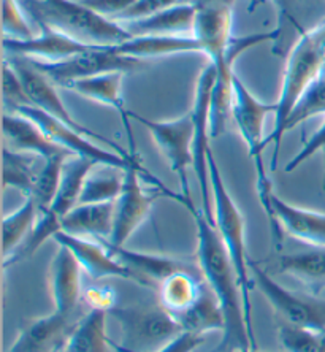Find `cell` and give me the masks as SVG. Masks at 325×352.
I'll use <instances>...</instances> for the list:
<instances>
[{"label":"cell","instance_id":"obj_1","mask_svg":"<svg viewBox=\"0 0 325 352\" xmlns=\"http://www.w3.org/2000/svg\"><path fill=\"white\" fill-rule=\"evenodd\" d=\"M190 214L197 227L199 267L224 316L223 341L213 352L257 351L254 332L247 325L238 274L229 252L214 224L202 210L195 208Z\"/></svg>","mask_w":325,"mask_h":352},{"label":"cell","instance_id":"obj_2","mask_svg":"<svg viewBox=\"0 0 325 352\" xmlns=\"http://www.w3.org/2000/svg\"><path fill=\"white\" fill-rule=\"evenodd\" d=\"M195 5L192 35L216 70L213 102L218 107H229L234 97L235 60L252 46L265 43L268 37L264 32L245 37L232 35L235 0H197Z\"/></svg>","mask_w":325,"mask_h":352},{"label":"cell","instance_id":"obj_3","mask_svg":"<svg viewBox=\"0 0 325 352\" xmlns=\"http://www.w3.org/2000/svg\"><path fill=\"white\" fill-rule=\"evenodd\" d=\"M325 65V21L316 28L302 34L287 53V60L282 75L281 92L276 100L275 127L265 137V146L273 143L271 170L275 172L280 157V148L286 135V122L305 91L317 78Z\"/></svg>","mask_w":325,"mask_h":352},{"label":"cell","instance_id":"obj_4","mask_svg":"<svg viewBox=\"0 0 325 352\" xmlns=\"http://www.w3.org/2000/svg\"><path fill=\"white\" fill-rule=\"evenodd\" d=\"M24 12L38 25L89 46H117L132 38L120 23L86 7L80 0H24Z\"/></svg>","mask_w":325,"mask_h":352},{"label":"cell","instance_id":"obj_5","mask_svg":"<svg viewBox=\"0 0 325 352\" xmlns=\"http://www.w3.org/2000/svg\"><path fill=\"white\" fill-rule=\"evenodd\" d=\"M208 173H210V189H211V201H213V224L223 240L224 246L234 263L238 281L243 294L245 313L247 319V325L252 330V305H251V289H252V276H251V262L247 258L246 251V224L245 216L241 213L235 200L227 189L225 181L221 173V168L213 151L208 153ZM254 332V330H252Z\"/></svg>","mask_w":325,"mask_h":352},{"label":"cell","instance_id":"obj_6","mask_svg":"<svg viewBox=\"0 0 325 352\" xmlns=\"http://www.w3.org/2000/svg\"><path fill=\"white\" fill-rule=\"evenodd\" d=\"M276 113V102L265 103L257 98L249 91L238 75L234 76V100H232V119H234L236 129H238L241 138L246 144L249 157L256 165L257 173V195H259L260 205L271 224V179L267 175V167L264 162V124L268 115Z\"/></svg>","mask_w":325,"mask_h":352},{"label":"cell","instance_id":"obj_7","mask_svg":"<svg viewBox=\"0 0 325 352\" xmlns=\"http://www.w3.org/2000/svg\"><path fill=\"white\" fill-rule=\"evenodd\" d=\"M144 183L151 184L153 189L161 190L162 195H167L170 199L177 200L178 204L190 211L195 210V206H190L188 200L184 199L181 192H175L168 189L161 179H157L149 170L144 167H131L124 172L122 190L115 200V222H113V232L110 238H105L108 243L115 246H124L135 232L140 229V226L148 219L149 213L153 210V204L156 195L149 194L143 188Z\"/></svg>","mask_w":325,"mask_h":352},{"label":"cell","instance_id":"obj_8","mask_svg":"<svg viewBox=\"0 0 325 352\" xmlns=\"http://www.w3.org/2000/svg\"><path fill=\"white\" fill-rule=\"evenodd\" d=\"M110 313L122 332L121 344H115L117 352H161L184 333L177 319L161 305L113 308Z\"/></svg>","mask_w":325,"mask_h":352},{"label":"cell","instance_id":"obj_9","mask_svg":"<svg viewBox=\"0 0 325 352\" xmlns=\"http://www.w3.org/2000/svg\"><path fill=\"white\" fill-rule=\"evenodd\" d=\"M128 118L135 119L149 132L159 151L167 159L172 172L179 178L181 195L190 206H195L190 197L188 175L189 168H194V121L190 111L170 121H153V119L138 116L133 111H128Z\"/></svg>","mask_w":325,"mask_h":352},{"label":"cell","instance_id":"obj_10","mask_svg":"<svg viewBox=\"0 0 325 352\" xmlns=\"http://www.w3.org/2000/svg\"><path fill=\"white\" fill-rule=\"evenodd\" d=\"M8 62L12 64L13 69L16 70L21 81H23L24 89L27 92V97L30 100V107L38 108L40 111L46 113V115L51 118L58 119V121L64 122L65 126L75 129V131L85 133V135L91 137L92 140H96V142H102L105 146L113 149V151L122 154V156L128 157V156H133V154H137V153L128 151V149L126 151L121 144H117L116 142H113V140L100 135V133L91 131L89 127L82 126V124L76 121V119L71 116V113L67 110V107L64 105V100H62L58 89H56L54 82L51 81L48 76L41 74L37 67H35L27 58H23V56H12Z\"/></svg>","mask_w":325,"mask_h":352},{"label":"cell","instance_id":"obj_11","mask_svg":"<svg viewBox=\"0 0 325 352\" xmlns=\"http://www.w3.org/2000/svg\"><path fill=\"white\" fill-rule=\"evenodd\" d=\"M14 113H19L25 118L32 119L37 126L48 135L54 143H58L60 148H64L67 153L71 156L86 157L96 162L97 165H103V167L120 170V172H126L131 167H143L140 162V157L137 154L133 156H122V154L113 151V149H105L97 144L96 140L85 135L75 129L65 126L64 122L58 121V119L51 118L46 113L40 111L35 107H21Z\"/></svg>","mask_w":325,"mask_h":352},{"label":"cell","instance_id":"obj_12","mask_svg":"<svg viewBox=\"0 0 325 352\" xmlns=\"http://www.w3.org/2000/svg\"><path fill=\"white\" fill-rule=\"evenodd\" d=\"M251 276L278 316L287 324L325 333V300L317 295H300L289 291L270 274L251 262Z\"/></svg>","mask_w":325,"mask_h":352},{"label":"cell","instance_id":"obj_13","mask_svg":"<svg viewBox=\"0 0 325 352\" xmlns=\"http://www.w3.org/2000/svg\"><path fill=\"white\" fill-rule=\"evenodd\" d=\"M216 81L214 67L208 64L200 72L195 82L194 103L190 115L194 121V173L202 189L203 206L200 210L213 222V201H211L210 173H208V153L211 151V98Z\"/></svg>","mask_w":325,"mask_h":352},{"label":"cell","instance_id":"obj_14","mask_svg":"<svg viewBox=\"0 0 325 352\" xmlns=\"http://www.w3.org/2000/svg\"><path fill=\"white\" fill-rule=\"evenodd\" d=\"M29 60L37 67L41 74L48 76L54 85L60 87L70 81L91 78V76L110 74V72H126L128 74L140 64V60L117 54L115 46H92L82 53L60 62Z\"/></svg>","mask_w":325,"mask_h":352},{"label":"cell","instance_id":"obj_15","mask_svg":"<svg viewBox=\"0 0 325 352\" xmlns=\"http://www.w3.org/2000/svg\"><path fill=\"white\" fill-rule=\"evenodd\" d=\"M87 311L75 314L53 311L49 316L27 320L7 352H64Z\"/></svg>","mask_w":325,"mask_h":352},{"label":"cell","instance_id":"obj_16","mask_svg":"<svg viewBox=\"0 0 325 352\" xmlns=\"http://www.w3.org/2000/svg\"><path fill=\"white\" fill-rule=\"evenodd\" d=\"M53 240L74 254L80 263L81 270L91 279L121 278L138 284V279L133 272L117 261L110 250L97 238L70 235L60 230L54 235Z\"/></svg>","mask_w":325,"mask_h":352},{"label":"cell","instance_id":"obj_17","mask_svg":"<svg viewBox=\"0 0 325 352\" xmlns=\"http://www.w3.org/2000/svg\"><path fill=\"white\" fill-rule=\"evenodd\" d=\"M271 230L276 241L281 232L313 248H325V213L291 205L280 197L271 195Z\"/></svg>","mask_w":325,"mask_h":352},{"label":"cell","instance_id":"obj_18","mask_svg":"<svg viewBox=\"0 0 325 352\" xmlns=\"http://www.w3.org/2000/svg\"><path fill=\"white\" fill-rule=\"evenodd\" d=\"M81 267L74 254L64 246L49 263V291L53 297L54 311L75 314L87 311L82 300Z\"/></svg>","mask_w":325,"mask_h":352},{"label":"cell","instance_id":"obj_19","mask_svg":"<svg viewBox=\"0 0 325 352\" xmlns=\"http://www.w3.org/2000/svg\"><path fill=\"white\" fill-rule=\"evenodd\" d=\"M40 35L29 40L2 38L3 50L12 56H23L32 60L60 62L92 48L46 25H40Z\"/></svg>","mask_w":325,"mask_h":352},{"label":"cell","instance_id":"obj_20","mask_svg":"<svg viewBox=\"0 0 325 352\" xmlns=\"http://www.w3.org/2000/svg\"><path fill=\"white\" fill-rule=\"evenodd\" d=\"M267 0H260V3ZM276 8V29L280 40L273 45V53L282 56L286 53L287 38L308 32L325 21V0H268Z\"/></svg>","mask_w":325,"mask_h":352},{"label":"cell","instance_id":"obj_21","mask_svg":"<svg viewBox=\"0 0 325 352\" xmlns=\"http://www.w3.org/2000/svg\"><path fill=\"white\" fill-rule=\"evenodd\" d=\"M97 240H100L117 261L124 263L128 270H132L138 279V284L144 287H159V284L164 279H167L170 274L195 267L192 263L178 261V258L173 257L151 254V252L131 251L126 250L124 246H115L108 243L105 238H97Z\"/></svg>","mask_w":325,"mask_h":352},{"label":"cell","instance_id":"obj_22","mask_svg":"<svg viewBox=\"0 0 325 352\" xmlns=\"http://www.w3.org/2000/svg\"><path fill=\"white\" fill-rule=\"evenodd\" d=\"M3 137L7 148L34 154L43 160L56 156H71L46 135L32 119L19 115V113H5L3 115Z\"/></svg>","mask_w":325,"mask_h":352},{"label":"cell","instance_id":"obj_23","mask_svg":"<svg viewBox=\"0 0 325 352\" xmlns=\"http://www.w3.org/2000/svg\"><path fill=\"white\" fill-rule=\"evenodd\" d=\"M206 287L199 265L179 270L159 284V305L177 319L199 302Z\"/></svg>","mask_w":325,"mask_h":352},{"label":"cell","instance_id":"obj_24","mask_svg":"<svg viewBox=\"0 0 325 352\" xmlns=\"http://www.w3.org/2000/svg\"><path fill=\"white\" fill-rule=\"evenodd\" d=\"M126 72H110V74H102L91 78L75 80L64 85L62 87L67 91L74 92L76 96H81L100 105L113 108L120 113L122 119L124 127L127 129L128 135H131V143L133 148L132 131L128 127V110L126 108V100L122 97V81Z\"/></svg>","mask_w":325,"mask_h":352},{"label":"cell","instance_id":"obj_25","mask_svg":"<svg viewBox=\"0 0 325 352\" xmlns=\"http://www.w3.org/2000/svg\"><path fill=\"white\" fill-rule=\"evenodd\" d=\"M96 165V162L86 157H67L64 168H62V179L58 195H56L49 210L38 216H43L45 219H48L51 224H54L62 230V219L78 205L82 184H85L87 175L94 170Z\"/></svg>","mask_w":325,"mask_h":352},{"label":"cell","instance_id":"obj_26","mask_svg":"<svg viewBox=\"0 0 325 352\" xmlns=\"http://www.w3.org/2000/svg\"><path fill=\"white\" fill-rule=\"evenodd\" d=\"M117 54L137 60L157 59L165 56L199 53V41L194 35H138L115 46Z\"/></svg>","mask_w":325,"mask_h":352},{"label":"cell","instance_id":"obj_27","mask_svg":"<svg viewBox=\"0 0 325 352\" xmlns=\"http://www.w3.org/2000/svg\"><path fill=\"white\" fill-rule=\"evenodd\" d=\"M197 5L178 3L153 16L120 23L132 37L138 35H192Z\"/></svg>","mask_w":325,"mask_h":352},{"label":"cell","instance_id":"obj_28","mask_svg":"<svg viewBox=\"0 0 325 352\" xmlns=\"http://www.w3.org/2000/svg\"><path fill=\"white\" fill-rule=\"evenodd\" d=\"M115 222V201L81 204L62 219V232L87 238H110Z\"/></svg>","mask_w":325,"mask_h":352},{"label":"cell","instance_id":"obj_29","mask_svg":"<svg viewBox=\"0 0 325 352\" xmlns=\"http://www.w3.org/2000/svg\"><path fill=\"white\" fill-rule=\"evenodd\" d=\"M281 273L295 278L313 295L325 289V248H314L313 251L282 256L278 261Z\"/></svg>","mask_w":325,"mask_h":352},{"label":"cell","instance_id":"obj_30","mask_svg":"<svg viewBox=\"0 0 325 352\" xmlns=\"http://www.w3.org/2000/svg\"><path fill=\"white\" fill-rule=\"evenodd\" d=\"M107 309L89 308L67 344L64 352H117L107 335Z\"/></svg>","mask_w":325,"mask_h":352},{"label":"cell","instance_id":"obj_31","mask_svg":"<svg viewBox=\"0 0 325 352\" xmlns=\"http://www.w3.org/2000/svg\"><path fill=\"white\" fill-rule=\"evenodd\" d=\"M38 160L43 159L3 146V188L18 189L24 197L32 194L41 168H37Z\"/></svg>","mask_w":325,"mask_h":352},{"label":"cell","instance_id":"obj_32","mask_svg":"<svg viewBox=\"0 0 325 352\" xmlns=\"http://www.w3.org/2000/svg\"><path fill=\"white\" fill-rule=\"evenodd\" d=\"M38 217L37 205L32 197H24L21 204L13 213L3 217L2 221V234H3V261L13 254L32 232L35 222Z\"/></svg>","mask_w":325,"mask_h":352},{"label":"cell","instance_id":"obj_33","mask_svg":"<svg viewBox=\"0 0 325 352\" xmlns=\"http://www.w3.org/2000/svg\"><path fill=\"white\" fill-rule=\"evenodd\" d=\"M177 322L181 325L183 332L202 336L213 330L224 329L223 311H221L218 300L210 291V287H206L205 294L192 308L177 318Z\"/></svg>","mask_w":325,"mask_h":352},{"label":"cell","instance_id":"obj_34","mask_svg":"<svg viewBox=\"0 0 325 352\" xmlns=\"http://www.w3.org/2000/svg\"><path fill=\"white\" fill-rule=\"evenodd\" d=\"M70 156H56L48 160H43L40 173L35 181V186L32 189V194L27 197H32L35 205H37L38 214L45 213L53 205V201L58 195L60 179H62V168H64L65 159Z\"/></svg>","mask_w":325,"mask_h":352},{"label":"cell","instance_id":"obj_35","mask_svg":"<svg viewBox=\"0 0 325 352\" xmlns=\"http://www.w3.org/2000/svg\"><path fill=\"white\" fill-rule=\"evenodd\" d=\"M319 115L325 116V65L292 110L286 122V133Z\"/></svg>","mask_w":325,"mask_h":352},{"label":"cell","instance_id":"obj_36","mask_svg":"<svg viewBox=\"0 0 325 352\" xmlns=\"http://www.w3.org/2000/svg\"><path fill=\"white\" fill-rule=\"evenodd\" d=\"M124 172L121 176L89 173L82 184L78 205L81 204H105L115 201L122 190Z\"/></svg>","mask_w":325,"mask_h":352},{"label":"cell","instance_id":"obj_37","mask_svg":"<svg viewBox=\"0 0 325 352\" xmlns=\"http://www.w3.org/2000/svg\"><path fill=\"white\" fill-rule=\"evenodd\" d=\"M278 338L286 352H325V333L298 325L281 324Z\"/></svg>","mask_w":325,"mask_h":352},{"label":"cell","instance_id":"obj_38","mask_svg":"<svg viewBox=\"0 0 325 352\" xmlns=\"http://www.w3.org/2000/svg\"><path fill=\"white\" fill-rule=\"evenodd\" d=\"M2 32L3 38L29 40L35 37L25 12L18 0H2Z\"/></svg>","mask_w":325,"mask_h":352},{"label":"cell","instance_id":"obj_39","mask_svg":"<svg viewBox=\"0 0 325 352\" xmlns=\"http://www.w3.org/2000/svg\"><path fill=\"white\" fill-rule=\"evenodd\" d=\"M2 81H3V103L10 107V113H14L21 107H30V100L27 92L24 89L23 81H21L16 70L12 64L5 59L2 65Z\"/></svg>","mask_w":325,"mask_h":352},{"label":"cell","instance_id":"obj_40","mask_svg":"<svg viewBox=\"0 0 325 352\" xmlns=\"http://www.w3.org/2000/svg\"><path fill=\"white\" fill-rule=\"evenodd\" d=\"M179 0H138L131 10L116 18V23H128V21H135L142 18L153 16V14L161 13L164 10H168L178 5Z\"/></svg>","mask_w":325,"mask_h":352},{"label":"cell","instance_id":"obj_41","mask_svg":"<svg viewBox=\"0 0 325 352\" xmlns=\"http://www.w3.org/2000/svg\"><path fill=\"white\" fill-rule=\"evenodd\" d=\"M319 151H325V118L322 126L313 133L311 137L306 140V143L303 144V148L286 164V172L291 173L293 170H297L302 164H305L309 157H313L314 154Z\"/></svg>","mask_w":325,"mask_h":352},{"label":"cell","instance_id":"obj_42","mask_svg":"<svg viewBox=\"0 0 325 352\" xmlns=\"http://www.w3.org/2000/svg\"><path fill=\"white\" fill-rule=\"evenodd\" d=\"M80 2L92 8L94 12L103 14L105 18L115 21L126 13L127 10H131L138 0H80Z\"/></svg>","mask_w":325,"mask_h":352},{"label":"cell","instance_id":"obj_43","mask_svg":"<svg viewBox=\"0 0 325 352\" xmlns=\"http://www.w3.org/2000/svg\"><path fill=\"white\" fill-rule=\"evenodd\" d=\"M85 303L91 308H99V309H107V311H111L115 308V295L110 291H105V289L100 287H92L86 294Z\"/></svg>","mask_w":325,"mask_h":352},{"label":"cell","instance_id":"obj_44","mask_svg":"<svg viewBox=\"0 0 325 352\" xmlns=\"http://www.w3.org/2000/svg\"><path fill=\"white\" fill-rule=\"evenodd\" d=\"M205 336L202 335H194L184 332L179 335L173 343H170L167 348H164L161 352H194L203 343Z\"/></svg>","mask_w":325,"mask_h":352},{"label":"cell","instance_id":"obj_45","mask_svg":"<svg viewBox=\"0 0 325 352\" xmlns=\"http://www.w3.org/2000/svg\"><path fill=\"white\" fill-rule=\"evenodd\" d=\"M249 2V5H247V8H249V12H252L256 7H259L260 5V0H247Z\"/></svg>","mask_w":325,"mask_h":352},{"label":"cell","instance_id":"obj_46","mask_svg":"<svg viewBox=\"0 0 325 352\" xmlns=\"http://www.w3.org/2000/svg\"><path fill=\"white\" fill-rule=\"evenodd\" d=\"M322 190L325 192V151H324V176H322Z\"/></svg>","mask_w":325,"mask_h":352},{"label":"cell","instance_id":"obj_47","mask_svg":"<svg viewBox=\"0 0 325 352\" xmlns=\"http://www.w3.org/2000/svg\"><path fill=\"white\" fill-rule=\"evenodd\" d=\"M247 352H257V351H247Z\"/></svg>","mask_w":325,"mask_h":352}]
</instances>
